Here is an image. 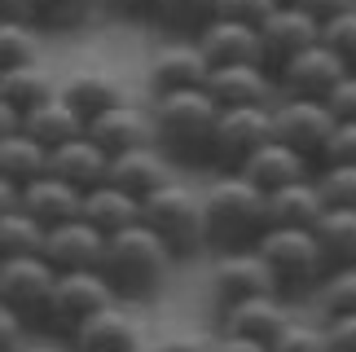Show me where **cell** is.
I'll list each match as a JSON object with an SVG mask.
<instances>
[{
    "instance_id": "8",
    "label": "cell",
    "mask_w": 356,
    "mask_h": 352,
    "mask_svg": "<svg viewBox=\"0 0 356 352\" xmlns=\"http://www.w3.org/2000/svg\"><path fill=\"white\" fill-rule=\"evenodd\" d=\"M268 141H273V106H220L211 168L216 172H242L246 159Z\"/></svg>"
},
{
    "instance_id": "18",
    "label": "cell",
    "mask_w": 356,
    "mask_h": 352,
    "mask_svg": "<svg viewBox=\"0 0 356 352\" xmlns=\"http://www.w3.org/2000/svg\"><path fill=\"white\" fill-rule=\"evenodd\" d=\"M111 181L119 189H128L132 198L145 202L154 189H163L168 181H176V163L159 150L154 141H149V145H136V150H123V154L111 159Z\"/></svg>"
},
{
    "instance_id": "49",
    "label": "cell",
    "mask_w": 356,
    "mask_h": 352,
    "mask_svg": "<svg viewBox=\"0 0 356 352\" xmlns=\"http://www.w3.org/2000/svg\"><path fill=\"white\" fill-rule=\"evenodd\" d=\"M18 128H22V115L0 97V137H9V132H18Z\"/></svg>"
},
{
    "instance_id": "2",
    "label": "cell",
    "mask_w": 356,
    "mask_h": 352,
    "mask_svg": "<svg viewBox=\"0 0 356 352\" xmlns=\"http://www.w3.org/2000/svg\"><path fill=\"white\" fill-rule=\"evenodd\" d=\"M202 202H207V247L216 255L251 251L268 234V194L242 172H216V181L202 189Z\"/></svg>"
},
{
    "instance_id": "23",
    "label": "cell",
    "mask_w": 356,
    "mask_h": 352,
    "mask_svg": "<svg viewBox=\"0 0 356 352\" xmlns=\"http://www.w3.org/2000/svg\"><path fill=\"white\" fill-rule=\"evenodd\" d=\"M22 128L31 132L40 145L58 150V145L75 141V137H84V132H88V119L79 115V111H75V102L58 88L49 102H40L35 111H26V115H22Z\"/></svg>"
},
{
    "instance_id": "27",
    "label": "cell",
    "mask_w": 356,
    "mask_h": 352,
    "mask_svg": "<svg viewBox=\"0 0 356 352\" xmlns=\"http://www.w3.org/2000/svg\"><path fill=\"white\" fill-rule=\"evenodd\" d=\"M58 88H62V75L53 71L44 58L22 62V66H13V71L0 75V97H5L18 115L35 111V106H40V102H49Z\"/></svg>"
},
{
    "instance_id": "7",
    "label": "cell",
    "mask_w": 356,
    "mask_h": 352,
    "mask_svg": "<svg viewBox=\"0 0 356 352\" xmlns=\"http://www.w3.org/2000/svg\"><path fill=\"white\" fill-rule=\"evenodd\" d=\"M334 128H339V119L325 102H312V97H277L273 102V137L286 141L291 150H299L312 168H321Z\"/></svg>"
},
{
    "instance_id": "12",
    "label": "cell",
    "mask_w": 356,
    "mask_h": 352,
    "mask_svg": "<svg viewBox=\"0 0 356 352\" xmlns=\"http://www.w3.org/2000/svg\"><path fill=\"white\" fill-rule=\"evenodd\" d=\"M53 282H58V269L44 255H18V260L0 264V300L18 308L26 321H44Z\"/></svg>"
},
{
    "instance_id": "30",
    "label": "cell",
    "mask_w": 356,
    "mask_h": 352,
    "mask_svg": "<svg viewBox=\"0 0 356 352\" xmlns=\"http://www.w3.org/2000/svg\"><path fill=\"white\" fill-rule=\"evenodd\" d=\"M49 172V145H40L26 128L9 132V137H0V176L13 185H31L40 176Z\"/></svg>"
},
{
    "instance_id": "1",
    "label": "cell",
    "mask_w": 356,
    "mask_h": 352,
    "mask_svg": "<svg viewBox=\"0 0 356 352\" xmlns=\"http://www.w3.org/2000/svg\"><path fill=\"white\" fill-rule=\"evenodd\" d=\"M145 111H149V128H154V145L176 168H211L220 102L207 93V84L149 97Z\"/></svg>"
},
{
    "instance_id": "48",
    "label": "cell",
    "mask_w": 356,
    "mask_h": 352,
    "mask_svg": "<svg viewBox=\"0 0 356 352\" xmlns=\"http://www.w3.org/2000/svg\"><path fill=\"white\" fill-rule=\"evenodd\" d=\"M0 18H18V22H35V0H0Z\"/></svg>"
},
{
    "instance_id": "14",
    "label": "cell",
    "mask_w": 356,
    "mask_h": 352,
    "mask_svg": "<svg viewBox=\"0 0 356 352\" xmlns=\"http://www.w3.org/2000/svg\"><path fill=\"white\" fill-rule=\"evenodd\" d=\"M291 317H295L291 313V295L273 291V295H251V300H242V304L220 308V313H216V330L273 344L286 326H291Z\"/></svg>"
},
{
    "instance_id": "3",
    "label": "cell",
    "mask_w": 356,
    "mask_h": 352,
    "mask_svg": "<svg viewBox=\"0 0 356 352\" xmlns=\"http://www.w3.org/2000/svg\"><path fill=\"white\" fill-rule=\"evenodd\" d=\"M176 269L172 247L163 242L149 225H132L123 234L106 238V255H102V273L115 287L123 304H145L168 287Z\"/></svg>"
},
{
    "instance_id": "40",
    "label": "cell",
    "mask_w": 356,
    "mask_h": 352,
    "mask_svg": "<svg viewBox=\"0 0 356 352\" xmlns=\"http://www.w3.org/2000/svg\"><path fill=\"white\" fill-rule=\"evenodd\" d=\"M31 321H26L18 308H9L5 300H0V352H22L26 344H31Z\"/></svg>"
},
{
    "instance_id": "35",
    "label": "cell",
    "mask_w": 356,
    "mask_h": 352,
    "mask_svg": "<svg viewBox=\"0 0 356 352\" xmlns=\"http://www.w3.org/2000/svg\"><path fill=\"white\" fill-rule=\"evenodd\" d=\"M317 304H321V317L356 313V264H339L325 273V282L317 287Z\"/></svg>"
},
{
    "instance_id": "28",
    "label": "cell",
    "mask_w": 356,
    "mask_h": 352,
    "mask_svg": "<svg viewBox=\"0 0 356 352\" xmlns=\"http://www.w3.org/2000/svg\"><path fill=\"white\" fill-rule=\"evenodd\" d=\"M216 18H220V0H154L149 9V26L168 40H198Z\"/></svg>"
},
{
    "instance_id": "22",
    "label": "cell",
    "mask_w": 356,
    "mask_h": 352,
    "mask_svg": "<svg viewBox=\"0 0 356 352\" xmlns=\"http://www.w3.org/2000/svg\"><path fill=\"white\" fill-rule=\"evenodd\" d=\"M88 137L115 159V154H123V150L149 145V141H154V128H149V111H141V106H132V102H123V106H115V111L88 119Z\"/></svg>"
},
{
    "instance_id": "41",
    "label": "cell",
    "mask_w": 356,
    "mask_h": 352,
    "mask_svg": "<svg viewBox=\"0 0 356 352\" xmlns=\"http://www.w3.org/2000/svg\"><path fill=\"white\" fill-rule=\"evenodd\" d=\"M321 163H356V119H339Z\"/></svg>"
},
{
    "instance_id": "33",
    "label": "cell",
    "mask_w": 356,
    "mask_h": 352,
    "mask_svg": "<svg viewBox=\"0 0 356 352\" xmlns=\"http://www.w3.org/2000/svg\"><path fill=\"white\" fill-rule=\"evenodd\" d=\"M312 229H317L321 247L330 255V269L356 264V207H325V216Z\"/></svg>"
},
{
    "instance_id": "16",
    "label": "cell",
    "mask_w": 356,
    "mask_h": 352,
    "mask_svg": "<svg viewBox=\"0 0 356 352\" xmlns=\"http://www.w3.org/2000/svg\"><path fill=\"white\" fill-rule=\"evenodd\" d=\"M44 260L58 269V273H75V269H102V255H106V234L92 229L84 216L66 221L58 229L44 234Z\"/></svg>"
},
{
    "instance_id": "13",
    "label": "cell",
    "mask_w": 356,
    "mask_h": 352,
    "mask_svg": "<svg viewBox=\"0 0 356 352\" xmlns=\"http://www.w3.org/2000/svg\"><path fill=\"white\" fill-rule=\"evenodd\" d=\"M317 40H321V22L312 18V13H304L299 5H291V0H286V5L273 13L264 26H259V62H264L268 71L277 75L286 62L299 58L304 49H312Z\"/></svg>"
},
{
    "instance_id": "11",
    "label": "cell",
    "mask_w": 356,
    "mask_h": 352,
    "mask_svg": "<svg viewBox=\"0 0 356 352\" xmlns=\"http://www.w3.org/2000/svg\"><path fill=\"white\" fill-rule=\"evenodd\" d=\"M348 75V62L339 53L317 40L312 49H304L299 58H291L277 71V93L282 97H312V102H330V93L339 88V79Z\"/></svg>"
},
{
    "instance_id": "29",
    "label": "cell",
    "mask_w": 356,
    "mask_h": 352,
    "mask_svg": "<svg viewBox=\"0 0 356 352\" xmlns=\"http://www.w3.org/2000/svg\"><path fill=\"white\" fill-rule=\"evenodd\" d=\"M321 216H325V198H321L317 172L268 194V225H304V229H312Z\"/></svg>"
},
{
    "instance_id": "34",
    "label": "cell",
    "mask_w": 356,
    "mask_h": 352,
    "mask_svg": "<svg viewBox=\"0 0 356 352\" xmlns=\"http://www.w3.org/2000/svg\"><path fill=\"white\" fill-rule=\"evenodd\" d=\"M44 234L49 229L35 221V216H26L22 207H13L0 216V264L5 260H18V255H40L44 251Z\"/></svg>"
},
{
    "instance_id": "20",
    "label": "cell",
    "mask_w": 356,
    "mask_h": 352,
    "mask_svg": "<svg viewBox=\"0 0 356 352\" xmlns=\"http://www.w3.org/2000/svg\"><path fill=\"white\" fill-rule=\"evenodd\" d=\"M18 207L26 216H35L44 229H58L66 221H75L79 211H84V189H75V185H66L62 176H53L44 172L40 181L31 185H22V198H18Z\"/></svg>"
},
{
    "instance_id": "31",
    "label": "cell",
    "mask_w": 356,
    "mask_h": 352,
    "mask_svg": "<svg viewBox=\"0 0 356 352\" xmlns=\"http://www.w3.org/2000/svg\"><path fill=\"white\" fill-rule=\"evenodd\" d=\"M106 13V0H35V22L44 35H71L84 31Z\"/></svg>"
},
{
    "instance_id": "51",
    "label": "cell",
    "mask_w": 356,
    "mask_h": 352,
    "mask_svg": "<svg viewBox=\"0 0 356 352\" xmlns=\"http://www.w3.org/2000/svg\"><path fill=\"white\" fill-rule=\"evenodd\" d=\"M22 352H75V348H71V339H66V344H58V339H31Z\"/></svg>"
},
{
    "instance_id": "15",
    "label": "cell",
    "mask_w": 356,
    "mask_h": 352,
    "mask_svg": "<svg viewBox=\"0 0 356 352\" xmlns=\"http://www.w3.org/2000/svg\"><path fill=\"white\" fill-rule=\"evenodd\" d=\"M207 93L220 106H273L282 97L277 75L264 62H238V66H211Z\"/></svg>"
},
{
    "instance_id": "36",
    "label": "cell",
    "mask_w": 356,
    "mask_h": 352,
    "mask_svg": "<svg viewBox=\"0 0 356 352\" xmlns=\"http://www.w3.org/2000/svg\"><path fill=\"white\" fill-rule=\"evenodd\" d=\"M317 185L325 207H356V163H321Z\"/></svg>"
},
{
    "instance_id": "32",
    "label": "cell",
    "mask_w": 356,
    "mask_h": 352,
    "mask_svg": "<svg viewBox=\"0 0 356 352\" xmlns=\"http://www.w3.org/2000/svg\"><path fill=\"white\" fill-rule=\"evenodd\" d=\"M35 58H44V26L0 18V75L22 62H35Z\"/></svg>"
},
{
    "instance_id": "4",
    "label": "cell",
    "mask_w": 356,
    "mask_h": 352,
    "mask_svg": "<svg viewBox=\"0 0 356 352\" xmlns=\"http://www.w3.org/2000/svg\"><path fill=\"white\" fill-rule=\"evenodd\" d=\"M255 251L273 269L282 295H308V291L317 295V287L330 273V255H325L317 229L304 225H268V234L255 242Z\"/></svg>"
},
{
    "instance_id": "45",
    "label": "cell",
    "mask_w": 356,
    "mask_h": 352,
    "mask_svg": "<svg viewBox=\"0 0 356 352\" xmlns=\"http://www.w3.org/2000/svg\"><path fill=\"white\" fill-rule=\"evenodd\" d=\"M291 5H299L304 13H312V18L321 22V31H325V22H334L339 13L356 9V0H291Z\"/></svg>"
},
{
    "instance_id": "47",
    "label": "cell",
    "mask_w": 356,
    "mask_h": 352,
    "mask_svg": "<svg viewBox=\"0 0 356 352\" xmlns=\"http://www.w3.org/2000/svg\"><path fill=\"white\" fill-rule=\"evenodd\" d=\"M216 335H220V348L216 352H273V344L246 339V335H225V330H216Z\"/></svg>"
},
{
    "instance_id": "21",
    "label": "cell",
    "mask_w": 356,
    "mask_h": 352,
    "mask_svg": "<svg viewBox=\"0 0 356 352\" xmlns=\"http://www.w3.org/2000/svg\"><path fill=\"white\" fill-rule=\"evenodd\" d=\"M49 172L88 194V189H97L102 181H111V154H106L102 145L84 132V137H75V141L58 145V150H49Z\"/></svg>"
},
{
    "instance_id": "50",
    "label": "cell",
    "mask_w": 356,
    "mask_h": 352,
    "mask_svg": "<svg viewBox=\"0 0 356 352\" xmlns=\"http://www.w3.org/2000/svg\"><path fill=\"white\" fill-rule=\"evenodd\" d=\"M18 198H22V189H18V185H13V181H5V176H0V216H5V211H13V207H18Z\"/></svg>"
},
{
    "instance_id": "43",
    "label": "cell",
    "mask_w": 356,
    "mask_h": 352,
    "mask_svg": "<svg viewBox=\"0 0 356 352\" xmlns=\"http://www.w3.org/2000/svg\"><path fill=\"white\" fill-rule=\"evenodd\" d=\"M325 335H330V352H356V313L325 317Z\"/></svg>"
},
{
    "instance_id": "44",
    "label": "cell",
    "mask_w": 356,
    "mask_h": 352,
    "mask_svg": "<svg viewBox=\"0 0 356 352\" xmlns=\"http://www.w3.org/2000/svg\"><path fill=\"white\" fill-rule=\"evenodd\" d=\"M334 111V119H356V71H348L339 79V88L330 93V102H325Z\"/></svg>"
},
{
    "instance_id": "42",
    "label": "cell",
    "mask_w": 356,
    "mask_h": 352,
    "mask_svg": "<svg viewBox=\"0 0 356 352\" xmlns=\"http://www.w3.org/2000/svg\"><path fill=\"white\" fill-rule=\"evenodd\" d=\"M216 348H220V335H202V330H181L154 344V352H216Z\"/></svg>"
},
{
    "instance_id": "9",
    "label": "cell",
    "mask_w": 356,
    "mask_h": 352,
    "mask_svg": "<svg viewBox=\"0 0 356 352\" xmlns=\"http://www.w3.org/2000/svg\"><path fill=\"white\" fill-rule=\"evenodd\" d=\"M282 291L273 269L264 264V255L255 247L251 251H225L211 260V273H207V295H211V308L220 313L229 304H242L251 295H273Z\"/></svg>"
},
{
    "instance_id": "17",
    "label": "cell",
    "mask_w": 356,
    "mask_h": 352,
    "mask_svg": "<svg viewBox=\"0 0 356 352\" xmlns=\"http://www.w3.org/2000/svg\"><path fill=\"white\" fill-rule=\"evenodd\" d=\"M71 348L75 352H141V326H136L132 308L115 300L71 335Z\"/></svg>"
},
{
    "instance_id": "19",
    "label": "cell",
    "mask_w": 356,
    "mask_h": 352,
    "mask_svg": "<svg viewBox=\"0 0 356 352\" xmlns=\"http://www.w3.org/2000/svg\"><path fill=\"white\" fill-rule=\"evenodd\" d=\"M62 93L75 102V111L84 119H97L106 111H115V106L128 102V88H123V79L115 71H106V66H75V71L62 75Z\"/></svg>"
},
{
    "instance_id": "6",
    "label": "cell",
    "mask_w": 356,
    "mask_h": 352,
    "mask_svg": "<svg viewBox=\"0 0 356 352\" xmlns=\"http://www.w3.org/2000/svg\"><path fill=\"white\" fill-rule=\"evenodd\" d=\"M119 295L115 287L106 282L102 269H75V273H58L53 282V295H49V308H44V326L62 339L84 326L92 313H102L106 304H115Z\"/></svg>"
},
{
    "instance_id": "10",
    "label": "cell",
    "mask_w": 356,
    "mask_h": 352,
    "mask_svg": "<svg viewBox=\"0 0 356 352\" xmlns=\"http://www.w3.org/2000/svg\"><path fill=\"white\" fill-rule=\"evenodd\" d=\"M207 75H211V62L202 58L198 40H168L145 62V93L149 97H163V93L202 88Z\"/></svg>"
},
{
    "instance_id": "46",
    "label": "cell",
    "mask_w": 356,
    "mask_h": 352,
    "mask_svg": "<svg viewBox=\"0 0 356 352\" xmlns=\"http://www.w3.org/2000/svg\"><path fill=\"white\" fill-rule=\"evenodd\" d=\"M149 9H154V0H106V13L132 22H149Z\"/></svg>"
},
{
    "instance_id": "26",
    "label": "cell",
    "mask_w": 356,
    "mask_h": 352,
    "mask_svg": "<svg viewBox=\"0 0 356 352\" xmlns=\"http://www.w3.org/2000/svg\"><path fill=\"white\" fill-rule=\"evenodd\" d=\"M79 216H84L92 229H102L106 238H115L123 229L141 225V198H132L128 189H119L115 181H102L97 189L84 194V211Z\"/></svg>"
},
{
    "instance_id": "25",
    "label": "cell",
    "mask_w": 356,
    "mask_h": 352,
    "mask_svg": "<svg viewBox=\"0 0 356 352\" xmlns=\"http://www.w3.org/2000/svg\"><path fill=\"white\" fill-rule=\"evenodd\" d=\"M198 49L211 66H238V62H259V26H246L234 18H216L198 35Z\"/></svg>"
},
{
    "instance_id": "37",
    "label": "cell",
    "mask_w": 356,
    "mask_h": 352,
    "mask_svg": "<svg viewBox=\"0 0 356 352\" xmlns=\"http://www.w3.org/2000/svg\"><path fill=\"white\" fill-rule=\"evenodd\" d=\"M273 352H330L325 317L321 321H299V317H291V326L273 339Z\"/></svg>"
},
{
    "instance_id": "39",
    "label": "cell",
    "mask_w": 356,
    "mask_h": 352,
    "mask_svg": "<svg viewBox=\"0 0 356 352\" xmlns=\"http://www.w3.org/2000/svg\"><path fill=\"white\" fill-rule=\"evenodd\" d=\"M286 0H220V18H234L246 26H264Z\"/></svg>"
},
{
    "instance_id": "38",
    "label": "cell",
    "mask_w": 356,
    "mask_h": 352,
    "mask_svg": "<svg viewBox=\"0 0 356 352\" xmlns=\"http://www.w3.org/2000/svg\"><path fill=\"white\" fill-rule=\"evenodd\" d=\"M321 40H325V45H330V49L339 53V58L348 62V71H356V9L339 13L334 22H325Z\"/></svg>"
},
{
    "instance_id": "24",
    "label": "cell",
    "mask_w": 356,
    "mask_h": 352,
    "mask_svg": "<svg viewBox=\"0 0 356 352\" xmlns=\"http://www.w3.org/2000/svg\"><path fill=\"white\" fill-rule=\"evenodd\" d=\"M312 172H317V168H312L299 150H291L286 141H277V137H273L268 145H259V150L242 163V176L255 181L264 194H273V189H282L291 181H304V176H312Z\"/></svg>"
},
{
    "instance_id": "5",
    "label": "cell",
    "mask_w": 356,
    "mask_h": 352,
    "mask_svg": "<svg viewBox=\"0 0 356 352\" xmlns=\"http://www.w3.org/2000/svg\"><path fill=\"white\" fill-rule=\"evenodd\" d=\"M141 225H149L154 234L172 247L176 260H189L207 247V202L202 189L185 185V181H168L141 202Z\"/></svg>"
}]
</instances>
